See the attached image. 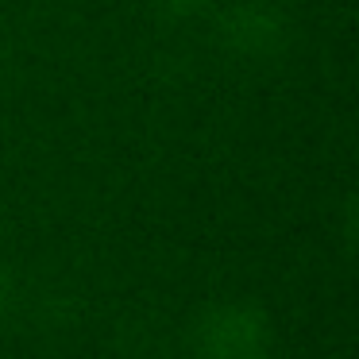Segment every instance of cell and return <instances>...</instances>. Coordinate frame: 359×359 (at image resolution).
Segmentation results:
<instances>
[{
  "instance_id": "6da1fadb",
  "label": "cell",
  "mask_w": 359,
  "mask_h": 359,
  "mask_svg": "<svg viewBox=\"0 0 359 359\" xmlns=\"http://www.w3.org/2000/svg\"><path fill=\"white\" fill-rule=\"evenodd\" d=\"M189 348L194 359H271L274 328L255 302H220L197 317Z\"/></svg>"
},
{
  "instance_id": "7a4b0ae2",
  "label": "cell",
  "mask_w": 359,
  "mask_h": 359,
  "mask_svg": "<svg viewBox=\"0 0 359 359\" xmlns=\"http://www.w3.org/2000/svg\"><path fill=\"white\" fill-rule=\"evenodd\" d=\"M8 297H12V278H8V271L0 266V313L8 309Z\"/></svg>"
},
{
  "instance_id": "3957f363",
  "label": "cell",
  "mask_w": 359,
  "mask_h": 359,
  "mask_svg": "<svg viewBox=\"0 0 359 359\" xmlns=\"http://www.w3.org/2000/svg\"><path fill=\"white\" fill-rule=\"evenodd\" d=\"M163 4H170V8H194V4H201V0H163Z\"/></svg>"
}]
</instances>
